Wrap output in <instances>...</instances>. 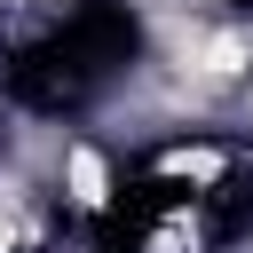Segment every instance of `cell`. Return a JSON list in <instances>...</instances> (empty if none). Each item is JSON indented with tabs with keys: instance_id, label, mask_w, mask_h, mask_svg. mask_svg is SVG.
I'll return each mask as SVG.
<instances>
[{
	"instance_id": "obj_1",
	"label": "cell",
	"mask_w": 253,
	"mask_h": 253,
	"mask_svg": "<svg viewBox=\"0 0 253 253\" xmlns=\"http://www.w3.org/2000/svg\"><path fill=\"white\" fill-rule=\"evenodd\" d=\"M63 182H71V206H111V166H103V150L95 142H71L63 150Z\"/></svg>"
},
{
	"instance_id": "obj_2",
	"label": "cell",
	"mask_w": 253,
	"mask_h": 253,
	"mask_svg": "<svg viewBox=\"0 0 253 253\" xmlns=\"http://www.w3.org/2000/svg\"><path fill=\"white\" fill-rule=\"evenodd\" d=\"M40 237V213H32V190L16 174H0V253H24Z\"/></svg>"
}]
</instances>
